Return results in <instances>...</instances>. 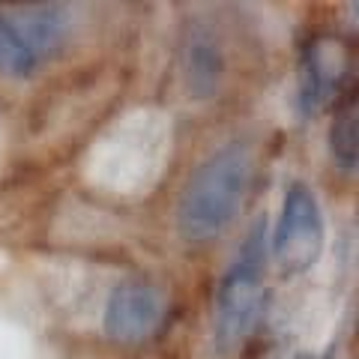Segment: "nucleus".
I'll return each mask as SVG.
<instances>
[{
    "label": "nucleus",
    "instance_id": "nucleus-1",
    "mask_svg": "<svg viewBox=\"0 0 359 359\" xmlns=\"http://www.w3.org/2000/svg\"><path fill=\"white\" fill-rule=\"evenodd\" d=\"M252 180V153L228 144L195 168L177 204V231L189 243H210L240 216Z\"/></svg>",
    "mask_w": 359,
    "mask_h": 359
},
{
    "label": "nucleus",
    "instance_id": "nucleus-2",
    "mask_svg": "<svg viewBox=\"0 0 359 359\" xmlns=\"http://www.w3.org/2000/svg\"><path fill=\"white\" fill-rule=\"evenodd\" d=\"M264 306V222L245 237L240 257L222 278L216 294V344L233 351L252 332Z\"/></svg>",
    "mask_w": 359,
    "mask_h": 359
},
{
    "label": "nucleus",
    "instance_id": "nucleus-3",
    "mask_svg": "<svg viewBox=\"0 0 359 359\" xmlns=\"http://www.w3.org/2000/svg\"><path fill=\"white\" fill-rule=\"evenodd\" d=\"M69 15L57 4L0 6V72L25 78L60 48Z\"/></svg>",
    "mask_w": 359,
    "mask_h": 359
},
{
    "label": "nucleus",
    "instance_id": "nucleus-4",
    "mask_svg": "<svg viewBox=\"0 0 359 359\" xmlns=\"http://www.w3.org/2000/svg\"><path fill=\"white\" fill-rule=\"evenodd\" d=\"M323 216L318 198L306 183H294L285 195L282 216L273 237V257L285 276H302L318 264L323 252Z\"/></svg>",
    "mask_w": 359,
    "mask_h": 359
},
{
    "label": "nucleus",
    "instance_id": "nucleus-5",
    "mask_svg": "<svg viewBox=\"0 0 359 359\" xmlns=\"http://www.w3.org/2000/svg\"><path fill=\"white\" fill-rule=\"evenodd\" d=\"M168 299L159 287L147 282H126L108 297L105 332L117 344H141L165 320Z\"/></svg>",
    "mask_w": 359,
    "mask_h": 359
},
{
    "label": "nucleus",
    "instance_id": "nucleus-6",
    "mask_svg": "<svg viewBox=\"0 0 359 359\" xmlns=\"http://www.w3.org/2000/svg\"><path fill=\"white\" fill-rule=\"evenodd\" d=\"M347 48L335 36H318L302 51V84H299V102L306 111L320 108L323 102L339 93L347 81Z\"/></svg>",
    "mask_w": 359,
    "mask_h": 359
},
{
    "label": "nucleus",
    "instance_id": "nucleus-7",
    "mask_svg": "<svg viewBox=\"0 0 359 359\" xmlns=\"http://www.w3.org/2000/svg\"><path fill=\"white\" fill-rule=\"evenodd\" d=\"M186 78L198 99H210L222 81V51L204 33H198L186 48Z\"/></svg>",
    "mask_w": 359,
    "mask_h": 359
},
{
    "label": "nucleus",
    "instance_id": "nucleus-8",
    "mask_svg": "<svg viewBox=\"0 0 359 359\" xmlns=\"http://www.w3.org/2000/svg\"><path fill=\"white\" fill-rule=\"evenodd\" d=\"M330 150L335 165L344 174L356 171V159H359V111H356V99H347L332 117V129H330Z\"/></svg>",
    "mask_w": 359,
    "mask_h": 359
}]
</instances>
